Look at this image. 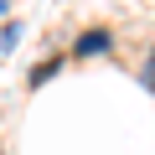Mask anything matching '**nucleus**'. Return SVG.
Instances as JSON below:
<instances>
[{"instance_id": "1", "label": "nucleus", "mask_w": 155, "mask_h": 155, "mask_svg": "<svg viewBox=\"0 0 155 155\" xmlns=\"http://www.w3.org/2000/svg\"><path fill=\"white\" fill-rule=\"evenodd\" d=\"M109 52V31H88V36H78V57H104Z\"/></svg>"}, {"instance_id": "2", "label": "nucleus", "mask_w": 155, "mask_h": 155, "mask_svg": "<svg viewBox=\"0 0 155 155\" xmlns=\"http://www.w3.org/2000/svg\"><path fill=\"white\" fill-rule=\"evenodd\" d=\"M145 88H150V93H155V52H150V57H145Z\"/></svg>"}]
</instances>
